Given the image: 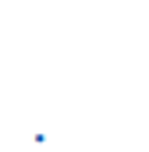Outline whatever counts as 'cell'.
<instances>
[]
</instances>
